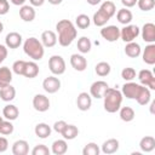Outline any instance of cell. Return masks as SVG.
<instances>
[{"mask_svg":"<svg viewBox=\"0 0 155 155\" xmlns=\"http://www.w3.org/2000/svg\"><path fill=\"white\" fill-rule=\"evenodd\" d=\"M22 41H23V38L19 33L17 31H10L6 38H5V46L7 48H18L21 45H22Z\"/></svg>","mask_w":155,"mask_h":155,"instance_id":"obj_13","label":"cell"},{"mask_svg":"<svg viewBox=\"0 0 155 155\" xmlns=\"http://www.w3.org/2000/svg\"><path fill=\"white\" fill-rule=\"evenodd\" d=\"M15 97H16V88L11 84L0 87V99L1 101L11 102V101L15 99Z\"/></svg>","mask_w":155,"mask_h":155,"instance_id":"obj_21","label":"cell"},{"mask_svg":"<svg viewBox=\"0 0 155 155\" xmlns=\"http://www.w3.org/2000/svg\"><path fill=\"white\" fill-rule=\"evenodd\" d=\"M76 105L78 108L81 110V111H86L91 108L92 105V97L90 93L87 92H81L78 94V98H76Z\"/></svg>","mask_w":155,"mask_h":155,"instance_id":"obj_15","label":"cell"},{"mask_svg":"<svg viewBox=\"0 0 155 155\" xmlns=\"http://www.w3.org/2000/svg\"><path fill=\"white\" fill-rule=\"evenodd\" d=\"M142 35V39L148 42V44H154L155 42V24L151 23V22H148V23H144L142 29H140V33Z\"/></svg>","mask_w":155,"mask_h":155,"instance_id":"obj_11","label":"cell"},{"mask_svg":"<svg viewBox=\"0 0 155 155\" xmlns=\"http://www.w3.org/2000/svg\"><path fill=\"white\" fill-rule=\"evenodd\" d=\"M10 1H11V4H13L16 6H22V5L25 4L27 0H10Z\"/></svg>","mask_w":155,"mask_h":155,"instance_id":"obj_50","label":"cell"},{"mask_svg":"<svg viewBox=\"0 0 155 155\" xmlns=\"http://www.w3.org/2000/svg\"><path fill=\"white\" fill-rule=\"evenodd\" d=\"M6 57H7V47L5 45H0V64L5 61Z\"/></svg>","mask_w":155,"mask_h":155,"instance_id":"obj_47","label":"cell"},{"mask_svg":"<svg viewBox=\"0 0 155 155\" xmlns=\"http://www.w3.org/2000/svg\"><path fill=\"white\" fill-rule=\"evenodd\" d=\"M56 30L58 33L57 41L63 47L70 46L78 35V30H76L74 23L69 19H61L56 24Z\"/></svg>","mask_w":155,"mask_h":155,"instance_id":"obj_1","label":"cell"},{"mask_svg":"<svg viewBox=\"0 0 155 155\" xmlns=\"http://www.w3.org/2000/svg\"><path fill=\"white\" fill-rule=\"evenodd\" d=\"M92 48V42L90 40V38L87 36H81L78 40V50L80 53H88Z\"/></svg>","mask_w":155,"mask_h":155,"instance_id":"obj_34","label":"cell"},{"mask_svg":"<svg viewBox=\"0 0 155 155\" xmlns=\"http://www.w3.org/2000/svg\"><path fill=\"white\" fill-rule=\"evenodd\" d=\"M99 153H101L99 147H98L96 143H93V142L87 143V144L84 147V149H82V154H84V155H98Z\"/></svg>","mask_w":155,"mask_h":155,"instance_id":"obj_38","label":"cell"},{"mask_svg":"<svg viewBox=\"0 0 155 155\" xmlns=\"http://www.w3.org/2000/svg\"><path fill=\"white\" fill-rule=\"evenodd\" d=\"M8 148V140L5 137H0V153L6 151Z\"/></svg>","mask_w":155,"mask_h":155,"instance_id":"obj_46","label":"cell"},{"mask_svg":"<svg viewBox=\"0 0 155 155\" xmlns=\"http://www.w3.org/2000/svg\"><path fill=\"white\" fill-rule=\"evenodd\" d=\"M2 30H4V24H2L1 22H0V33H1Z\"/></svg>","mask_w":155,"mask_h":155,"instance_id":"obj_54","label":"cell"},{"mask_svg":"<svg viewBox=\"0 0 155 155\" xmlns=\"http://www.w3.org/2000/svg\"><path fill=\"white\" fill-rule=\"evenodd\" d=\"M121 78L125 81H132L136 78V70L131 67H126L121 70Z\"/></svg>","mask_w":155,"mask_h":155,"instance_id":"obj_41","label":"cell"},{"mask_svg":"<svg viewBox=\"0 0 155 155\" xmlns=\"http://www.w3.org/2000/svg\"><path fill=\"white\" fill-rule=\"evenodd\" d=\"M10 10V4L7 0H0V16L6 15Z\"/></svg>","mask_w":155,"mask_h":155,"instance_id":"obj_45","label":"cell"},{"mask_svg":"<svg viewBox=\"0 0 155 155\" xmlns=\"http://www.w3.org/2000/svg\"><path fill=\"white\" fill-rule=\"evenodd\" d=\"M65 126H67V122H65L64 120H58V121H56V122L53 124L52 128H53L54 132H57V133L61 134V133L63 132V130L65 128Z\"/></svg>","mask_w":155,"mask_h":155,"instance_id":"obj_44","label":"cell"},{"mask_svg":"<svg viewBox=\"0 0 155 155\" xmlns=\"http://www.w3.org/2000/svg\"><path fill=\"white\" fill-rule=\"evenodd\" d=\"M103 107H104V110L107 113H116L119 111L120 107H121V103H122V93L121 91H119L117 88H114V87H108L107 91L104 92L103 94Z\"/></svg>","mask_w":155,"mask_h":155,"instance_id":"obj_2","label":"cell"},{"mask_svg":"<svg viewBox=\"0 0 155 155\" xmlns=\"http://www.w3.org/2000/svg\"><path fill=\"white\" fill-rule=\"evenodd\" d=\"M12 81V70L8 67H0V87L11 84Z\"/></svg>","mask_w":155,"mask_h":155,"instance_id":"obj_30","label":"cell"},{"mask_svg":"<svg viewBox=\"0 0 155 155\" xmlns=\"http://www.w3.org/2000/svg\"><path fill=\"white\" fill-rule=\"evenodd\" d=\"M2 120H4V119H2V116H0V125H1V122H2Z\"/></svg>","mask_w":155,"mask_h":155,"instance_id":"obj_55","label":"cell"},{"mask_svg":"<svg viewBox=\"0 0 155 155\" xmlns=\"http://www.w3.org/2000/svg\"><path fill=\"white\" fill-rule=\"evenodd\" d=\"M138 80L140 85L148 87L149 90H155V76L149 69H142L138 73Z\"/></svg>","mask_w":155,"mask_h":155,"instance_id":"obj_8","label":"cell"},{"mask_svg":"<svg viewBox=\"0 0 155 155\" xmlns=\"http://www.w3.org/2000/svg\"><path fill=\"white\" fill-rule=\"evenodd\" d=\"M99 10H102L104 13H107V15L111 18V17L115 15V12H116V6H115V4H114L113 1L107 0V1H104V2L101 5Z\"/></svg>","mask_w":155,"mask_h":155,"instance_id":"obj_37","label":"cell"},{"mask_svg":"<svg viewBox=\"0 0 155 155\" xmlns=\"http://www.w3.org/2000/svg\"><path fill=\"white\" fill-rule=\"evenodd\" d=\"M19 115V110L16 105L13 104H6L2 109V116L6 119V120H10V121H13L18 117Z\"/></svg>","mask_w":155,"mask_h":155,"instance_id":"obj_25","label":"cell"},{"mask_svg":"<svg viewBox=\"0 0 155 155\" xmlns=\"http://www.w3.org/2000/svg\"><path fill=\"white\" fill-rule=\"evenodd\" d=\"M42 88L45 90V92H47L50 94L56 93L61 88V80L58 78H56L54 75L47 76L42 81Z\"/></svg>","mask_w":155,"mask_h":155,"instance_id":"obj_9","label":"cell"},{"mask_svg":"<svg viewBox=\"0 0 155 155\" xmlns=\"http://www.w3.org/2000/svg\"><path fill=\"white\" fill-rule=\"evenodd\" d=\"M23 51L24 53L31 58L33 61H40L42 59L44 54H45V47L41 44V41L34 36L25 39V41L23 42Z\"/></svg>","mask_w":155,"mask_h":155,"instance_id":"obj_3","label":"cell"},{"mask_svg":"<svg viewBox=\"0 0 155 155\" xmlns=\"http://www.w3.org/2000/svg\"><path fill=\"white\" fill-rule=\"evenodd\" d=\"M121 4L126 8H130V7H133L134 5H137V0H121Z\"/></svg>","mask_w":155,"mask_h":155,"instance_id":"obj_48","label":"cell"},{"mask_svg":"<svg viewBox=\"0 0 155 155\" xmlns=\"http://www.w3.org/2000/svg\"><path fill=\"white\" fill-rule=\"evenodd\" d=\"M154 105H155V102L153 101L151 104H150V111H151V113H154Z\"/></svg>","mask_w":155,"mask_h":155,"instance_id":"obj_53","label":"cell"},{"mask_svg":"<svg viewBox=\"0 0 155 155\" xmlns=\"http://www.w3.org/2000/svg\"><path fill=\"white\" fill-rule=\"evenodd\" d=\"M36 16V12L31 5H22L19 8V17L24 22H33Z\"/></svg>","mask_w":155,"mask_h":155,"instance_id":"obj_19","label":"cell"},{"mask_svg":"<svg viewBox=\"0 0 155 155\" xmlns=\"http://www.w3.org/2000/svg\"><path fill=\"white\" fill-rule=\"evenodd\" d=\"M140 54L144 63L149 65L155 64V44H148Z\"/></svg>","mask_w":155,"mask_h":155,"instance_id":"obj_16","label":"cell"},{"mask_svg":"<svg viewBox=\"0 0 155 155\" xmlns=\"http://www.w3.org/2000/svg\"><path fill=\"white\" fill-rule=\"evenodd\" d=\"M24 68H25V61H23V59H18V61L13 62V64H12V71L17 75H23Z\"/></svg>","mask_w":155,"mask_h":155,"instance_id":"obj_42","label":"cell"},{"mask_svg":"<svg viewBox=\"0 0 155 155\" xmlns=\"http://www.w3.org/2000/svg\"><path fill=\"white\" fill-rule=\"evenodd\" d=\"M139 148L143 153H150L155 149V138L153 136H145L139 140Z\"/></svg>","mask_w":155,"mask_h":155,"instance_id":"obj_24","label":"cell"},{"mask_svg":"<svg viewBox=\"0 0 155 155\" xmlns=\"http://www.w3.org/2000/svg\"><path fill=\"white\" fill-rule=\"evenodd\" d=\"M38 75H39V65L34 61L25 62V68H24L23 76H25L28 79H34Z\"/></svg>","mask_w":155,"mask_h":155,"instance_id":"obj_26","label":"cell"},{"mask_svg":"<svg viewBox=\"0 0 155 155\" xmlns=\"http://www.w3.org/2000/svg\"><path fill=\"white\" fill-rule=\"evenodd\" d=\"M29 153V143L24 139H18L12 144L13 155H27Z\"/></svg>","mask_w":155,"mask_h":155,"instance_id":"obj_20","label":"cell"},{"mask_svg":"<svg viewBox=\"0 0 155 155\" xmlns=\"http://www.w3.org/2000/svg\"><path fill=\"white\" fill-rule=\"evenodd\" d=\"M119 115H120V119L125 122H130L134 119L136 116V113L133 110V108L131 107H120L119 109Z\"/></svg>","mask_w":155,"mask_h":155,"instance_id":"obj_32","label":"cell"},{"mask_svg":"<svg viewBox=\"0 0 155 155\" xmlns=\"http://www.w3.org/2000/svg\"><path fill=\"white\" fill-rule=\"evenodd\" d=\"M75 24L80 29H87L90 27V24H91V18L85 13L78 15L76 18H75Z\"/></svg>","mask_w":155,"mask_h":155,"instance_id":"obj_36","label":"cell"},{"mask_svg":"<svg viewBox=\"0 0 155 155\" xmlns=\"http://www.w3.org/2000/svg\"><path fill=\"white\" fill-rule=\"evenodd\" d=\"M29 2H30V5L33 7H40V6L44 5L45 0H29Z\"/></svg>","mask_w":155,"mask_h":155,"instance_id":"obj_49","label":"cell"},{"mask_svg":"<svg viewBox=\"0 0 155 155\" xmlns=\"http://www.w3.org/2000/svg\"><path fill=\"white\" fill-rule=\"evenodd\" d=\"M137 5L139 10L147 12L155 7V0H137Z\"/></svg>","mask_w":155,"mask_h":155,"instance_id":"obj_40","label":"cell"},{"mask_svg":"<svg viewBox=\"0 0 155 155\" xmlns=\"http://www.w3.org/2000/svg\"><path fill=\"white\" fill-rule=\"evenodd\" d=\"M47 1H48L51 5H59L63 0H47Z\"/></svg>","mask_w":155,"mask_h":155,"instance_id":"obj_52","label":"cell"},{"mask_svg":"<svg viewBox=\"0 0 155 155\" xmlns=\"http://www.w3.org/2000/svg\"><path fill=\"white\" fill-rule=\"evenodd\" d=\"M108 87H109V85L105 81L97 80V81H94L91 85V87H90V94H91V97L99 99V98L103 97V94H104V92L107 91Z\"/></svg>","mask_w":155,"mask_h":155,"instance_id":"obj_12","label":"cell"},{"mask_svg":"<svg viewBox=\"0 0 155 155\" xmlns=\"http://www.w3.org/2000/svg\"><path fill=\"white\" fill-rule=\"evenodd\" d=\"M140 33V29L134 24H126L124 28L120 29V39L124 42H131L134 41Z\"/></svg>","mask_w":155,"mask_h":155,"instance_id":"obj_5","label":"cell"},{"mask_svg":"<svg viewBox=\"0 0 155 155\" xmlns=\"http://www.w3.org/2000/svg\"><path fill=\"white\" fill-rule=\"evenodd\" d=\"M110 19V17L104 13L102 10H98L97 12H94L93 17H92V21H93V24L96 27H104L107 24V22Z\"/></svg>","mask_w":155,"mask_h":155,"instance_id":"obj_31","label":"cell"},{"mask_svg":"<svg viewBox=\"0 0 155 155\" xmlns=\"http://www.w3.org/2000/svg\"><path fill=\"white\" fill-rule=\"evenodd\" d=\"M34 132H35V136H36V137H39V138H41V139H45V138H47V137L51 136L52 128H51V126H48V125L45 124V122H39V124L35 126Z\"/></svg>","mask_w":155,"mask_h":155,"instance_id":"obj_23","label":"cell"},{"mask_svg":"<svg viewBox=\"0 0 155 155\" xmlns=\"http://www.w3.org/2000/svg\"><path fill=\"white\" fill-rule=\"evenodd\" d=\"M125 53H126V56H128L130 58H137V57H139L140 53H142L140 45H139L138 42H136V41L126 42Z\"/></svg>","mask_w":155,"mask_h":155,"instance_id":"obj_22","label":"cell"},{"mask_svg":"<svg viewBox=\"0 0 155 155\" xmlns=\"http://www.w3.org/2000/svg\"><path fill=\"white\" fill-rule=\"evenodd\" d=\"M61 134H62V137H63L65 140H71V139H74V138L78 137V134H79V128H78L75 125H69V124H67L65 128L63 130V132H62Z\"/></svg>","mask_w":155,"mask_h":155,"instance_id":"obj_33","label":"cell"},{"mask_svg":"<svg viewBox=\"0 0 155 155\" xmlns=\"http://www.w3.org/2000/svg\"><path fill=\"white\" fill-rule=\"evenodd\" d=\"M136 101H137V103H138L139 105H147L148 103H150V101H151L150 90H149L148 87H145V86L142 85V87H140V90H139V93H138Z\"/></svg>","mask_w":155,"mask_h":155,"instance_id":"obj_27","label":"cell"},{"mask_svg":"<svg viewBox=\"0 0 155 155\" xmlns=\"http://www.w3.org/2000/svg\"><path fill=\"white\" fill-rule=\"evenodd\" d=\"M110 70H111L110 64H109L108 62H104V61L97 63L96 67H94V71H96V74H97L98 76H102V78L109 75V74H110Z\"/></svg>","mask_w":155,"mask_h":155,"instance_id":"obj_35","label":"cell"},{"mask_svg":"<svg viewBox=\"0 0 155 155\" xmlns=\"http://www.w3.org/2000/svg\"><path fill=\"white\" fill-rule=\"evenodd\" d=\"M87 1V4H90V5H92V6H96V5H98L102 0H86Z\"/></svg>","mask_w":155,"mask_h":155,"instance_id":"obj_51","label":"cell"},{"mask_svg":"<svg viewBox=\"0 0 155 155\" xmlns=\"http://www.w3.org/2000/svg\"><path fill=\"white\" fill-rule=\"evenodd\" d=\"M101 36L109 42H115L120 39V28L116 25H104L101 29Z\"/></svg>","mask_w":155,"mask_h":155,"instance_id":"obj_6","label":"cell"},{"mask_svg":"<svg viewBox=\"0 0 155 155\" xmlns=\"http://www.w3.org/2000/svg\"><path fill=\"white\" fill-rule=\"evenodd\" d=\"M48 69L53 75H62L65 73V61L62 56L53 54L48 59Z\"/></svg>","mask_w":155,"mask_h":155,"instance_id":"obj_4","label":"cell"},{"mask_svg":"<svg viewBox=\"0 0 155 155\" xmlns=\"http://www.w3.org/2000/svg\"><path fill=\"white\" fill-rule=\"evenodd\" d=\"M13 130H15V127H13V125L10 120H2V122L0 125V134L8 136L13 132Z\"/></svg>","mask_w":155,"mask_h":155,"instance_id":"obj_39","label":"cell"},{"mask_svg":"<svg viewBox=\"0 0 155 155\" xmlns=\"http://www.w3.org/2000/svg\"><path fill=\"white\" fill-rule=\"evenodd\" d=\"M116 18H117V22H119V23L126 25V24H130V23L132 22V19H133V15H132V12H131L128 8L124 7V8H121V10L117 11V13H116Z\"/></svg>","mask_w":155,"mask_h":155,"instance_id":"obj_28","label":"cell"},{"mask_svg":"<svg viewBox=\"0 0 155 155\" xmlns=\"http://www.w3.org/2000/svg\"><path fill=\"white\" fill-rule=\"evenodd\" d=\"M119 147H120V143L116 138H109L107 139L103 144H102V153L107 154V155H110V154H114L119 150Z\"/></svg>","mask_w":155,"mask_h":155,"instance_id":"obj_18","label":"cell"},{"mask_svg":"<svg viewBox=\"0 0 155 155\" xmlns=\"http://www.w3.org/2000/svg\"><path fill=\"white\" fill-rule=\"evenodd\" d=\"M33 107L39 113H45L50 109V99L45 94H35L33 98Z\"/></svg>","mask_w":155,"mask_h":155,"instance_id":"obj_10","label":"cell"},{"mask_svg":"<svg viewBox=\"0 0 155 155\" xmlns=\"http://www.w3.org/2000/svg\"><path fill=\"white\" fill-rule=\"evenodd\" d=\"M50 153L51 150L45 144H38L31 150V155H48Z\"/></svg>","mask_w":155,"mask_h":155,"instance_id":"obj_43","label":"cell"},{"mask_svg":"<svg viewBox=\"0 0 155 155\" xmlns=\"http://www.w3.org/2000/svg\"><path fill=\"white\" fill-rule=\"evenodd\" d=\"M140 87H142L140 84H136V82H132V81H126L122 85L121 93H122L124 97H126L128 99H136L138 93H139Z\"/></svg>","mask_w":155,"mask_h":155,"instance_id":"obj_7","label":"cell"},{"mask_svg":"<svg viewBox=\"0 0 155 155\" xmlns=\"http://www.w3.org/2000/svg\"><path fill=\"white\" fill-rule=\"evenodd\" d=\"M70 65L76 71H84L87 68V59L79 53H74L70 56Z\"/></svg>","mask_w":155,"mask_h":155,"instance_id":"obj_14","label":"cell"},{"mask_svg":"<svg viewBox=\"0 0 155 155\" xmlns=\"http://www.w3.org/2000/svg\"><path fill=\"white\" fill-rule=\"evenodd\" d=\"M68 150V144H67V140L65 139H57L52 143V148H51V151L52 154L54 155H63L65 154Z\"/></svg>","mask_w":155,"mask_h":155,"instance_id":"obj_29","label":"cell"},{"mask_svg":"<svg viewBox=\"0 0 155 155\" xmlns=\"http://www.w3.org/2000/svg\"><path fill=\"white\" fill-rule=\"evenodd\" d=\"M40 41L44 47H53L57 44V35L53 30H45L41 34Z\"/></svg>","mask_w":155,"mask_h":155,"instance_id":"obj_17","label":"cell"}]
</instances>
